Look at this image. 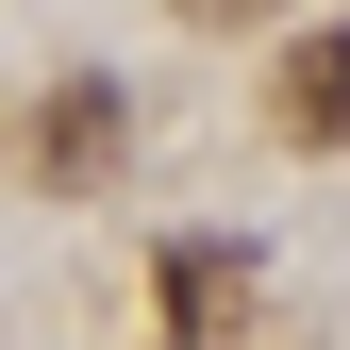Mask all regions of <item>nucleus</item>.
<instances>
[{
  "mask_svg": "<svg viewBox=\"0 0 350 350\" xmlns=\"http://www.w3.org/2000/svg\"><path fill=\"white\" fill-rule=\"evenodd\" d=\"M184 17H267V0H184Z\"/></svg>",
  "mask_w": 350,
  "mask_h": 350,
  "instance_id": "nucleus-4",
  "label": "nucleus"
},
{
  "mask_svg": "<svg viewBox=\"0 0 350 350\" xmlns=\"http://www.w3.org/2000/svg\"><path fill=\"white\" fill-rule=\"evenodd\" d=\"M234 284H250V250H217V234L167 250V300H184V317H200V300H234Z\"/></svg>",
  "mask_w": 350,
  "mask_h": 350,
  "instance_id": "nucleus-3",
  "label": "nucleus"
},
{
  "mask_svg": "<svg viewBox=\"0 0 350 350\" xmlns=\"http://www.w3.org/2000/svg\"><path fill=\"white\" fill-rule=\"evenodd\" d=\"M284 134H317V150H350V17L284 51Z\"/></svg>",
  "mask_w": 350,
  "mask_h": 350,
  "instance_id": "nucleus-1",
  "label": "nucleus"
},
{
  "mask_svg": "<svg viewBox=\"0 0 350 350\" xmlns=\"http://www.w3.org/2000/svg\"><path fill=\"white\" fill-rule=\"evenodd\" d=\"M33 167H51V184H100L117 167V83H67V100L33 117Z\"/></svg>",
  "mask_w": 350,
  "mask_h": 350,
  "instance_id": "nucleus-2",
  "label": "nucleus"
}]
</instances>
